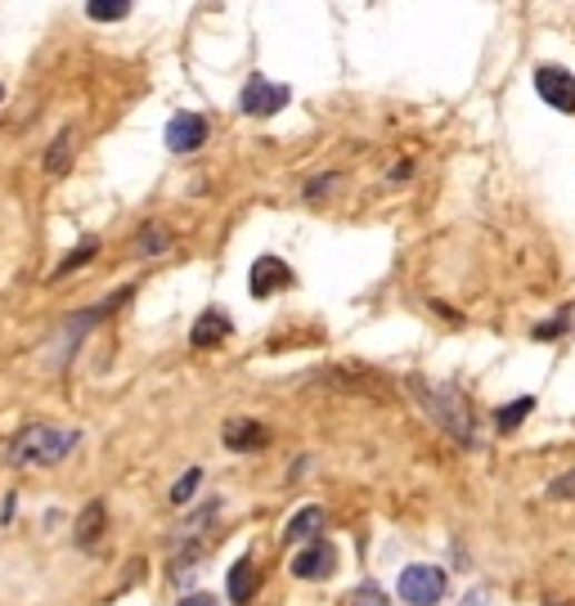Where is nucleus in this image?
Wrapping results in <instances>:
<instances>
[{
	"label": "nucleus",
	"instance_id": "f257e3e1",
	"mask_svg": "<svg viewBox=\"0 0 575 606\" xmlns=\"http://www.w3.org/2000/svg\"><path fill=\"white\" fill-rule=\"evenodd\" d=\"M81 445L77 427H54V423H32L10 440V467H54Z\"/></svg>",
	"mask_w": 575,
	"mask_h": 606
},
{
	"label": "nucleus",
	"instance_id": "f03ea898",
	"mask_svg": "<svg viewBox=\"0 0 575 606\" xmlns=\"http://www.w3.org/2000/svg\"><path fill=\"white\" fill-rule=\"evenodd\" d=\"M409 391H414V400L423 405V414H427L440 431H449L458 445H477L473 409H468V400L458 396L454 387H436V383H427V378H409Z\"/></svg>",
	"mask_w": 575,
	"mask_h": 606
},
{
	"label": "nucleus",
	"instance_id": "7ed1b4c3",
	"mask_svg": "<svg viewBox=\"0 0 575 606\" xmlns=\"http://www.w3.org/2000/svg\"><path fill=\"white\" fill-rule=\"evenodd\" d=\"M531 86H535V95H539L553 112L575 117V72H571V68H562V63H535Z\"/></svg>",
	"mask_w": 575,
	"mask_h": 606
},
{
	"label": "nucleus",
	"instance_id": "20e7f679",
	"mask_svg": "<svg viewBox=\"0 0 575 606\" xmlns=\"http://www.w3.org/2000/svg\"><path fill=\"white\" fill-rule=\"evenodd\" d=\"M288 103H293V90L279 86V81H270L266 72H252V77L244 81V90H239V112H244V117H275V112H284Z\"/></svg>",
	"mask_w": 575,
	"mask_h": 606
},
{
	"label": "nucleus",
	"instance_id": "39448f33",
	"mask_svg": "<svg viewBox=\"0 0 575 606\" xmlns=\"http://www.w3.org/2000/svg\"><path fill=\"white\" fill-rule=\"evenodd\" d=\"M440 597H445V570L440 566L418 562V566L400 570V602H409V606H436Z\"/></svg>",
	"mask_w": 575,
	"mask_h": 606
},
{
	"label": "nucleus",
	"instance_id": "423d86ee",
	"mask_svg": "<svg viewBox=\"0 0 575 606\" xmlns=\"http://www.w3.org/2000/svg\"><path fill=\"white\" fill-rule=\"evenodd\" d=\"M207 136H211V121L202 112H176L167 121V131H162V140H167L171 153H194V149L207 145Z\"/></svg>",
	"mask_w": 575,
	"mask_h": 606
},
{
	"label": "nucleus",
	"instance_id": "0eeeda50",
	"mask_svg": "<svg viewBox=\"0 0 575 606\" xmlns=\"http://www.w3.org/2000/svg\"><path fill=\"white\" fill-rule=\"evenodd\" d=\"M284 288H293L288 261H279V257H257L252 270H248V292H252L257 301H266V297H275V292H284Z\"/></svg>",
	"mask_w": 575,
	"mask_h": 606
},
{
	"label": "nucleus",
	"instance_id": "6e6552de",
	"mask_svg": "<svg viewBox=\"0 0 575 606\" xmlns=\"http://www.w3.org/2000/svg\"><path fill=\"white\" fill-rule=\"evenodd\" d=\"M337 570V553H333V544H324V539H310L297 557H293V575L297 579H328Z\"/></svg>",
	"mask_w": 575,
	"mask_h": 606
},
{
	"label": "nucleus",
	"instance_id": "1a4fd4ad",
	"mask_svg": "<svg viewBox=\"0 0 575 606\" xmlns=\"http://www.w3.org/2000/svg\"><path fill=\"white\" fill-rule=\"evenodd\" d=\"M225 449H235V454H252V449H266L270 445V427L257 423V418H229L225 431H220Z\"/></svg>",
	"mask_w": 575,
	"mask_h": 606
},
{
	"label": "nucleus",
	"instance_id": "9d476101",
	"mask_svg": "<svg viewBox=\"0 0 575 606\" xmlns=\"http://www.w3.org/2000/svg\"><path fill=\"white\" fill-rule=\"evenodd\" d=\"M229 332H235V324H229V315L225 310H202L198 319H194V332H189V346L194 350H211V346H220Z\"/></svg>",
	"mask_w": 575,
	"mask_h": 606
},
{
	"label": "nucleus",
	"instance_id": "9b49d317",
	"mask_svg": "<svg viewBox=\"0 0 575 606\" xmlns=\"http://www.w3.org/2000/svg\"><path fill=\"white\" fill-rule=\"evenodd\" d=\"M229 602L235 606H248L252 597H257V588H261V570H257V562L252 557H239L235 566H229Z\"/></svg>",
	"mask_w": 575,
	"mask_h": 606
},
{
	"label": "nucleus",
	"instance_id": "f8f14e48",
	"mask_svg": "<svg viewBox=\"0 0 575 606\" xmlns=\"http://www.w3.org/2000/svg\"><path fill=\"white\" fill-rule=\"evenodd\" d=\"M103 521H108V508H103L99 499L86 504L81 517H77V526H72V544H77V548H95L99 535H103Z\"/></svg>",
	"mask_w": 575,
	"mask_h": 606
},
{
	"label": "nucleus",
	"instance_id": "ddd939ff",
	"mask_svg": "<svg viewBox=\"0 0 575 606\" xmlns=\"http://www.w3.org/2000/svg\"><path fill=\"white\" fill-rule=\"evenodd\" d=\"M319 530H324V508H319V504H306V508L284 526V539H288V544H310Z\"/></svg>",
	"mask_w": 575,
	"mask_h": 606
},
{
	"label": "nucleus",
	"instance_id": "4468645a",
	"mask_svg": "<svg viewBox=\"0 0 575 606\" xmlns=\"http://www.w3.org/2000/svg\"><path fill=\"white\" fill-rule=\"evenodd\" d=\"M136 0H86V19L90 23H122L131 19Z\"/></svg>",
	"mask_w": 575,
	"mask_h": 606
},
{
	"label": "nucleus",
	"instance_id": "2eb2a0df",
	"mask_svg": "<svg viewBox=\"0 0 575 606\" xmlns=\"http://www.w3.org/2000/svg\"><path fill=\"white\" fill-rule=\"evenodd\" d=\"M72 149H77V136H72V131H59V136L50 140V149H46V171H50V176H63L68 162H72Z\"/></svg>",
	"mask_w": 575,
	"mask_h": 606
},
{
	"label": "nucleus",
	"instance_id": "dca6fc26",
	"mask_svg": "<svg viewBox=\"0 0 575 606\" xmlns=\"http://www.w3.org/2000/svg\"><path fill=\"white\" fill-rule=\"evenodd\" d=\"M531 409H535V396H517L513 405H504V409L495 414V427H499V431H517V427L531 418Z\"/></svg>",
	"mask_w": 575,
	"mask_h": 606
},
{
	"label": "nucleus",
	"instance_id": "f3484780",
	"mask_svg": "<svg viewBox=\"0 0 575 606\" xmlns=\"http://www.w3.org/2000/svg\"><path fill=\"white\" fill-rule=\"evenodd\" d=\"M167 248H171V234H167L162 225L140 229V238H136V257H162Z\"/></svg>",
	"mask_w": 575,
	"mask_h": 606
},
{
	"label": "nucleus",
	"instance_id": "a211bd4d",
	"mask_svg": "<svg viewBox=\"0 0 575 606\" xmlns=\"http://www.w3.org/2000/svg\"><path fill=\"white\" fill-rule=\"evenodd\" d=\"M95 252H99V242H95V238H86V242H81V248H77V252H68V257L59 261V270H54V279H63L68 270H81V266H86V261H90Z\"/></svg>",
	"mask_w": 575,
	"mask_h": 606
},
{
	"label": "nucleus",
	"instance_id": "6ab92c4d",
	"mask_svg": "<svg viewBox=\"0 0 575 606\" xmlns=\"http://www.w3.org/2000/svg\"><path fill=\"white\" fill-rule=\"evenodd\" d=\"M198 480H202V471H198V467H189V471H185V476H180V480L171 485V504H176V508L194 499V490H198Z\"/></svg>",
	"mask_w": 575,
	"mask_h": 606
},
{
	"label": "nucleus",
	"instance_id": "aec40b11",
	"mask_svg": "<svg viewBox=\"0 0 575 606\" xmlns=\"http://www.w3.org/2000/svg\"><path fill=\"white\" fill-rule=\"evenodd\" d=\"M548 499H575V467L548 480Z\"/></svg>",
	"mask_w": 575,
	"mask_h": 606
},
{
	"label": "nucleus",
	"instance_id": "412c9836",
	"mask_svg": "<svg viewBox=\"0 0 575 606\" xmlns=\"http://www.w3.org/2000/svg\"><path fill=\"white\" fill-rule=\"evenodd\" d=\"M337 185H341V176H337V171H333V176H315V180H310V185H306V198H310V202H315V198H319V193H333V189H337Z\"/></svg>",
	"mask_w": 575,
	"mask_h": 606
},
{
	"label": "nucleus",
	"instance_id": "4be33fe9",
	"mask_svg": "<svg viewBox=\"0 0 575 606\" xmlns=\"http://www.w3.org/2000/svg\"><path fill=\"white\" fill-rule=\"evenodd\" d=\"M562 332H566V315H557V319H548V324H535V337H544V341H548V337H562Z\"/></svg>",
	"mask_w": 575,
	"mask_h": 606
},
{
	"label": "nucleus",
	"instance_id": "5701e85b",
	"mask_svg": "<svg viewBox=\"0 0 575 606\" xmlns=\"http://www.w3.org/2000/svg\"><path fill=\"white\" fill-rule=\"evenodd\" d=\"M176 606H216V597H202V593H194V597H180Z\"/></svg>",
	"mask_w": 575,
	"mask_h": 606
},
{
	"label": "nucleus",
	"instance_id": "b1692460",
	"mask_svg": "<svg viewBox=\"0 0 575 606\" xmlns=\"http://www.w3.org/2000/svg\"><path fill=\"white\" fill-rule=\"evenodd\" d=\"M464 606H486V602H482V593H473V597H464Z\"/></svg>",
	"mask_w": 575,
	"mask_h": 606
},
{
	"label": "nucleus",
	"instance_id": "393cba45",
	"mask_svg": "<svg viewBox=\"0 0 575 606\" xmlns=\"http://www.w3.org/2000/svg\"><path fill=\"white\" fill-rule=\"evenodd\" d=\"M544 606H571V602H544Z\"/></svg>",
	"mask_w": 575,
	"mask_h": 606
},
{
	"label": "nucleus",
	"instance_id": "a878e982",
	"mask_svg": "<svg viewBox=\"0 0 575 606\" xmlns=\"http://www.w3.org/2000/svg\"><path fill=\"white\" fill-rule=\"evenodd\" d=\"M0 99H6V86H0Z\"/></svg>",
	"mask_w": 575,
	"mask_h": 606
}]
</instances>
